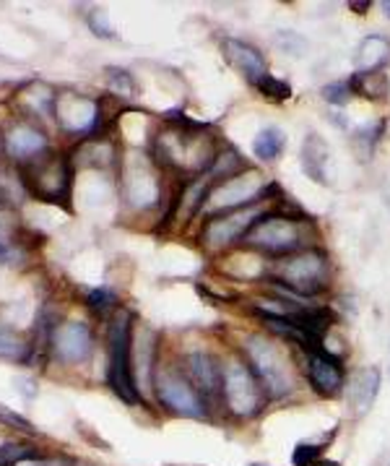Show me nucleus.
<instances>
[{
  "mask_svg": "<svg viewBox=\"0 0 390 466\" xmlns=\"http://www.w3.org/2000/svg\"><path fill=\"white\" fill-rule=\"evenodd\" d=\"M222 393L229 411L235 417H242V420L255 417L263 410V404H265V391L260 389L255 373L247 365L237 362V360H229L224 365Z\"/></svg>",
  "mask_w": 390,
  "mask_h": 466,
  "instance_id": "20e7f679",
  "label": "nucleus"
},
{
  "mask_svg": "<svg viewBox=\"0 0 390 466\" xmlns=\"http://www.w3.org/2000/svg\"><path fill=\"white\" fill-rule=\"evenodd\" d=\"M307 373H310V383L317 393L323 396H338L346 378H344V368L341 362L331 357L328 352L317 350V352H310L307 357Z\"/></svg>",
  "mask_w": 390,
  "mask_h": 466,
  "instance_id": "9b49d317",
  "label": "nucleus"
},
{
  "mask_svg": "<svg viewBox=\"0 0 390 466\" xmlns=\"http://www.w3.org/2000/svg\"><path fill=\"white\" fill-rule=\"evenodd\" d=\"M55 112L60 126L71 133H89L99 123V107L94 99L78 94H60L55 99Z\"/></svg>",
  "mask_w": 390,
  "mask_h": 466,
  "instance_id": "6e6552de",
  "label": "nucleus"
},
{
  "mask_svg": "<svg viewBox=\"0 0 390 466\" xmlns=\"http://www.w3.org/2000/svg\"><path fill=\"white\" fill-rule=\"evenodd\" d=\"M47 147V138L32 128V126H16L11 128V133L5 136V151L14 157V159H26V157H35L37 151Z\"/></svg>",
  "mask_w": 390,
  "mask_h": 466,
  "instance_id": "f3484780",
  "label": "nucleus"
},
{
  "mask_svg": "<svg viewBox=\"0 0 390 466\" xmlns=\"http://www.w3.org/2000/svg\"><path fill=\"white\" fill-rule=\"evenodd\" d=\"M110 89L115 94H123V96H133V92H135L133 76H130L128 71H117V68H110Z\"/></svg>",
  "mask_w": 390,
  "mask_h": 466,
  "instance_id": "c85d7f7f",
  "label": "nucleus"
},
{
  "mask_svg": "<svg viewBox=\"0 0 390 466\" xmlns=\"http://www.w3.org/2000/svg\"><path fill=\"white\" fill-rule=\"evenodd\" d=\"M242 240L263 253L284 256V253H295L297 248H302L305 238H302V227L289 217H260Z\"/></svg>",
  "mask_w": 390,
  "mask_h": 466,
  "instance_id": "39448f33",
  "label": "nucleus"
},
{
  "mask_svg": "<svg viewBox=\"0 0 390 466\" xmlns=\"http://www.w3.org/2000/svg\"><path fill=\"white\" fill-rule=\"evenodd\" d=\"M320 453H323V446L320 443H299L297 448H295V456H292V464L295 466H313L315 461H320Z\"/></svg>",
  "mask_w": 390,
  "mask_h": 466,
  "instance_id": "a878e982",
  "label": "nucleus"
},
{
  "mask_svg": "<svg viewBox=\"0 0 390 466\" xmlns=\"http://www.w3.org/2000/svg\"><path fill=\"white\" fill-rule=\"evenodd\" d=\"M130 313H120L110 326V365H107V380L112 391L117 393L125 404L135 407L144 401V393L138 391L135 375H133V360H130Z\"/></svg>",
  "mask_w": 390,
  "mask_h": 466,
  "instance_id": "f03ea898",
  "label": "nucleus"
},
{
  "mask_svg": "<svg viewBox=\"0 0 390 466\" xmlns=\"http://www.w3.org/2000/svg\"><path fill=\"white\" fill-rule=\"evenodd\" d=\"M349 89L365 99H383L388 94V76L383 71H370V74H354L349 78Z\"/></svg>",
  "mask_w": 390,
  "mask_h": 466,
  "instance_id": "412c9836",
  "label": "nucleus"
},
{
  "mask_svg": "<svg viewBox=\"0 0 390 466\" xmlns=\"http://www.w3.org/2000/svg\"><path fill=\"white\" fill-rule=\"evenodd\" d=\"M380 8H383V14L390 19V0H383V3H380Z\"/></svg>",
  "mask_w": 390,
  "mask_h": 466,
  "instance_id": "473e14b6",
  "label": "nucleus"
},
{
  "mask_svg": "<svg viewBox=\"0 0 390 466\" xmlns=\"http://www.w3.org/2000/svg\"><path fill=\"white\" fill-rule=\"evenodd\" d=\"M35 186L42 196L47 198H57V196H65V187H68V169L57 162H47L45 167L37 169V177H35Z\"/></svg>",
  "mask_w": 390,
  "mask_h": 466,
  "instance_id": "a211bd4d",
  "label": "nucleus"
},
{
  "mask_svg": "<svg viewBox=\"0 0 390 466\" xmlns=\"http://www.w3.org/2000/svg\"><path fill=\"white\" fill-rule=\"evenodd\" d=\"M383 128H385V123H383V120H377V123H365V126L354 128L352 149L359 162H367V159H372V154H375V144L380 141Z\"/></svg>",
  "mask_w": 390,
  "mask_h": 466,
  "instance_id": "aec40b11",
  "label": "nucleus"
},
{
  "mask_svg": "<svg viewBox=\"0 0 390 466\" xmlns=\"http://www.w3.org/2000/svg\"><path fill=\"white\" fill-rule=\"evenodd\" d=\"M284 149H286V136L276 126H265L253 141V154L260 162H276Z\"/></svg>",
  "mask_w": 390,
  "mask_h": 466,
  "instance_id": "6ab92c4d",
  "label": "nucleus"
},
{
  "mask_svg": "<svg viewBox=\"0 0 390 466\" xmlns=\"http://www.w3.org/2000/svg\"><path fill=\"white\" fill-rule=\"evenodd\" d=\"M245 352L253 365V373L258 378L260 389L268 399H284L295 391V378L289 370V362L274 341H268L265 336H247Z\"/></svg>",
  "mask_w": 390,
  "mask_h": 466,
  "instance_id": "f257e3e1",
  "label": "nucleus"
},
{
  "mask_svg": "<svg viewBox=\"0 0 390 466\" xmlns=\"http://www.w3.org/2000/svg\"><path fill=\"white\" fill-rule=\"evenodd\" d=\"M328 159H331V149L323 141V136L315 131L307 133L302 141V169L317 186H328Z\"/></svg>",
  "mask_w": 390,
  "mask_h": 466,
  "instance_id": "2eb2a0df",
  "label": "nucleus"
},
{
  "mask_svg": "<svg viewBox=\"0 0 390 466\" xmlns=\"http://www.w3.org/2000/svg\"><path fill=\"white\" fill-rule=\"evenodd\" d=\"M156 396L169 411H175L180 417H190V420L208 417L205 399L177 370H156Z\"/></svg>",
  "mask_w": 390,
  "mask_h": 466,
  "instance_id": "423d86ee",
  "label": "nucleus"
},
{
  "mask_svg": "<svg viewBox=\"0 0 390 466\" xmlns=\"http://www.w3.org/2000/svg\"><path fill=\"white\" fill-rule=\"evenodd\" d=\"M276 281L297 295H317L328 287V256L320 250H305L289 256L276 266Z\"/></svg>",
  "mask_w": 390,
  "mask_h": 466,
  "instance_id": "7ed1b4c3",
  "label": "nucleus"
},
{
  "mask_svg": "<svg viewBox=\"0 0 390 466\" xmlns=\"http://www.w3.org/2000/svg\"><path fill=\"white\" fill-rule=\"evenodd\" d=\"M274 42H276V47H279L281 53H289V56L295 57H299L307 50V39L297 35V32H289V29L286 32H276Z\"/></svg>",
  "mask_w": 390,
  "mask_h": 466,
  "instance_id": "393cba45",
  "label": "nucleus"
},
{
  "mask_svg": "<svg viewBox=\"0 0 390 466\" xmlns=\"http://www.w3.org/2000/svg\"><path fill=\"white\" fill-rule=\"evenodd\" d=\"M53 344H55V355L63 362L75 365V362H84L92 352V331L81 320H68L60 329H55Z\"/></svg>",
  "mask_w": 390,
  "mask_h": 466,
  "instance_id": "9d476101",
  "label": "nucleus"
},
{
  "mask_svg": "<svg viewBox=\"0 0 390 466\" xmlns=\"http://www.w3.org/2000/svg\"><path fill=\"white\" fill-rule=\"evenodd\" d=\"M39 459L37 448L26 446V443H3L0 446V466H19L26 461Z\"/></svg>",
  "mask_w": 390,
  "mask_h": 466,
  "instance_id": "5701e85b",
  "label": "nucleus"
},
{
  "mask_svg": "<svg viewBox=\"0 0 390 466\" xmlns=\"http://www.w3.org/2000/svg\"><path fill=\"white\" fill-rule=\"evenodd\" d=\"M250 466H271V464H250Z\"/></svg>",
  "mask_w": 390,
  "mask_h": 466,
  "instance_id": "72a5a7b5",
  "label": "nucleus"
},
{
  "mask_svg": "<svg viewBox=\"0 0 390 466\" xmlns=\"http://www.w3.org/2000/svg\"><path fill=\"white\" fill-rule=\"evenodd\" d=\"M380 391V370L362 368L349 378V410L354 417H365L372 410Z\"/></svg>",
  "mask_w": 390,
  "mask_h": 466,
  "instance_id": "4468645a",
  "label": "nucleus"
},
{
  "mask_svg": "<svg viewBox=\"0 0 390 466\" xmlns=\"http://www.w3.org/2000/svg\"><path fill=\"white\" fill-rule=\"evenodd\" d=\"M390 57V42L380 35H370L362 39L356 56H354V68L356 74H370V71H380V66Z\"/></svg>",
  "mask_w": 390,
  "mask_h": 466,
  "instance_id": "dca6fc26",
  "label": "nucleus"
},
{
  "mask_svg": "<svg viewBox=\"0 0 390 466\" xmlns=\"http://www.w3.org/2000/svg\"><path fill=\"white\" fill-rule=\"evenodd\" d=\"M26 355H29V344L14 329L0 323V360L21 362V360H26Z\"/></svg>",
  "mask_w": 390,
  "mask_h": 466,
  "instance_id": "4be33fe9",
  "label": "nucleus"
},
{
  "mask_svg": "<svg viewBox=\"0 0 390 466\" xmlns=\"http://www.w3.org/2000/svg\"><path fill=\"white\" fill-rule=\"evenodd\" d=\"M313 466H341L338 461H328V459H320V461H315Z\"/></svg>",
  "mask_w": 390,
  "mask_h": 466,
  "instance_id": "2f4dec72",
  "label": "nucleus"
},
{
  "mask_svg": "<svg viewBox=\"0 0 390 466\" xmlns=\"http://www.w3.org/2000/svg\"><path fill=\"white\" fill-rule=\"evenodd\" d=\"M260 219V208H242L237 214H229V217H216L205 224L204 240L211 248H224V245L242 240L247 235V229Z\"/></svg>",
  "mask_w": 390,
  "mask_h": 466,
  "instance_id": "1a4fd4ad",
  "label": "nucleus"
},
{
  "mask_svg": "<svg viewBox=\"0 0 390 466\" xmlns=\"http://www.w3.org/2000/svg\"><path fill=\"white\" fill-rule=\"evenodd\" d=\"M349 96H352L349 81H334V84L323 86V99L331 102V105H346Z\"/></svg>",
  "mask_w": 390,
  "mask_h": 466,
  "instance_id": "cd10ccee",
  "label": "nucleus"
},
{
  "mask_svg": "<svg viewBox=\"0 0 390 466\" xmlns=\"http://www.w3.org/2000/svg\"><path fill=\"white\" fill-rule=\"evenodd\" d=\"M258 92L263 94V96H271V99H289L292 96V86L286 84V81H281V78H276V76H263L258 84Z\"/></svg>",
  "mask_w": 390,
  "mask_h": 466,
  "instance_id": "b1692460",
  "label": "nucleus"
},
{
  "mask_svg": "<svg viewBox=\"0 0 390 466\" xmlns=\"http://www.w3.org/2000/svg\"><path fill=\"white\" fill-rule=\"evenodd\" d=\"M187 370L201 396H216L224 389V365L208 352H193L187 357Z\"/></svg>",
  "mask_w": 390,
  "mask_h": 466,
  "instance_id": "f8f14e48",
  "label": "nucleus"
},
{
  "mask_svg": "<svg viewBox=\"0 0 390 466\" xmlns=\"http://www.w3.org/2000/svg\"><path fill=\"white\" fill-rule=\"evenodd\" d=\"M0 425H5V428L11 430H19V432H26V435L35 432L32 422H29L26 417H21L19 411H14L11 407H5V404H0Z\"/></svg>",
  "mask_w": 390,
  "mask_h": 466,
  "instance_id": "bb28decb",
  "label": "nucleus"
},
{
  "mask_svg": "<svg viewBox=\"0 0 390 466\" xmlns=\"http://www.w3.org/2000/svg\"><path fill=\"white\" fill-rule=\"evenodd\" d=\"M268 187L271 183L260 172H242V175L224 180V186L211 193V206L214 208H235V206L255 204L263 198V193Z\"/></svg>",
  "mask_w": 390,
  "mask_h": 466,
  "instance_id": "0eeeda50",
  "label": "nucleus"
},
{
  "mask_svg": "<svg viewBox=\"0 0 390 466\" xmlns=\"http://www.w3.org/2000/svg\"><path fill=\"white\" fill-rule=\"evenodd\" d=\"M86 302H89V308H92V310L105 313V310H110L112 305L117 302V298L112 295L110 289H92V292L86 295Z\"/></svg>",
  "mask_w": 390,
  "mask_h": 466,
  "instance_id": "7c9ffc66",
  "label": "nucleus"
},
{
  "mask_svg": "<svg viewBox=\"0 0 390 466\" xmlns=\"http://www.w3.org/2000/svg\"><path fill=\"white\" fill-rule=\"evenodd\" d=\"M222 50L224 57H226V60H229L250 84H258L263 76H268V71H265V60H263V56H260L253 45H247V42H242V39L229 37L222 42Z\"/></svg>",
  "mask_w": 390,
  "mask_h": 466,
  "instance_id": "ddd939ff",
  "label": "nucleus"
},
{
  "mask_svg": "<svg viewBox=\"0 0 390 466\" xmlns=\"http://www.w3.org/2000/svg\"><path fill=\"white\" fill-rule=\"evenodd\" d=\"M89 26H92V32L96 35V37H105V39L115 37V29H112L107 11H94L92 16H89Z\"/></svg>",
  "mask_w": 390,
  "mask_h": 466,
  "instance_id": "c756f323",
  "label": "nucleus"
}]
</instances>
